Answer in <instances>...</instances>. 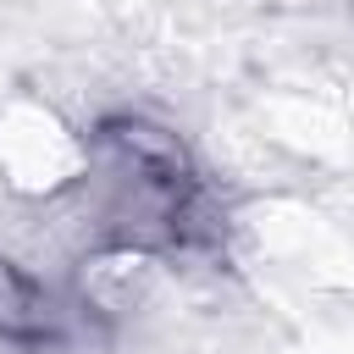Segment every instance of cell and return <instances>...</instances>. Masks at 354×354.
<instances>
[{"label":"cell","mask_w":354,"mask_h":354,"mask_svg":"<svg viewBox=\"0 0 354 354\" xmlns=\"http://www.w3.org/2000/svg\"><path fill=\"white\" fill-rule=\"evenodd\" d=\"M88 243H127L160 260L221 249V205L194 144L138 111H111L88 127V177L72 194Z\"/></svg>","instance_id":"6da1fadb"},{"label":"cell","mask_w":354,"mask_h":354,"mask_svg":"<svg viewBox=\"0 0 354 354\" xmlns=\"http://www.w3.org/2000/svg\"><path fill=\"white\" fill-rule=\"evenodd\" d=\"M88 177V127L39 94L0 100V188L28 205L72 199Z\"/></svg>","instance_id":"7a4b0ae2"},{"label":"cell","mask_w":354,"mask_h":354,"mask_svg":"<svg viewBox=\"0 0 354 354\" xmlns=\"http://www.w3.org/2000/svg\"><path fill=\"white\" fill-rule=\"evenodd\" d=\"M171 260L149 254V249H127V243H83L72 277H66V299L77 310V326H127L133 315H144L160 288H166Z\"/></svg>","instance_id":"3957f363"},{"label":"cell","mask_w":354,"mask_h":354,"mask_svg":"<svg viewBox=\"0 0 354 354\" xmlns=\"http://www.w3.org/2000/svg\"><path fill=\"white\" fill-rule=\"evenodd\" d=\"M77 332V310L66 288L28 271L17 254H0V343L6 348H61Z\"/></svg>","instance_id":"277c9868"}]
</instances>
